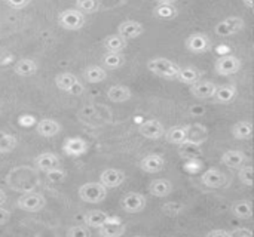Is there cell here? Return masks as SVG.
<instances>
[{
  "mask_svg": "<svg viewBox=\"0 0 254 237\" xmlns=\"http://www.w3.org/2000/svg\"><path fill=\"white\" fill-rule=\"evenodd\" d=\"M147 70L150 73H153L155 76L176 80L180 70H182V67L179 64H176L174 61L165 58V56H156V58H152L147 62Z\"/></svg>",
  "mask_w": 254,
  "mask_h": 237,
  "instance_id": "6da1fadb",
  "label": "cell"
},
{
  "mask_svg": "<svg viewBox=\"0 0 254 237\" xmlns=\"http://www.w3.org/2000/svg\"><path fill=\"white\" fill-rule=\"evenodd\" d=\"M79 197L85 203H101L107 197V187L101 183H86L79 189Z\"/></svg>",
  "mask_w": 254,
  "mask_h": 237,
  "instance_id": "7a4b0ae2",
  "label": "cell"
},
{
  "mask_svg": "<svg viewBox=\"0 0 254 237\" xmlns=\"http://www.w3.org/2000/svg\"><path fill=\"white\" fill-rule=\"evenodd\" d=\"M86 22L85 13L80 12L79 9H64L60 15H58V24L68 31H77L80 28H83Z\"/></svg>",
  "mask_w": 254,
  "mask_h": 237,
  "instance_id": "3957f363",
  "label": "cell"
},
{
  "mask_svg": "<svg viewBox=\"0 0 254 237\" xmlns=\"http://www.w3.org/2000/svg\"><path fill=\"white\" fill-rule=\"evenodd\" d=\"M246 27V21L241 16H228L214 27V33L219 37H231L241 33Z\"/></svg>",
  "mask_w": 254,
  "mask_h": 237,
  "instance_id": "277c9868",
  "label": "cell"
},
{
  "mask_svg": "<svg viewBox=\"0 0 254 237\" xmlns=\"http://www.w3.org/2000/svg\"><path fill=\"white\" fill-rule=\"evenodd\" d=\"M185 46L190 53L195 55H201V53H207L208 50H211V40L207 34L204 33H192L186 37L185 40Z\"/></svg>",
  "mask_w": 254,
  "mask_h": 237,
  "instance_id": "5b68a950",
  "label": "cell"
},
{
  "mask_svg": "<svg viewBox=\"0 0 254 237\" xmlns=\"http://www.w3.org/2000/svg\"><path fill=\"white\" fill-rule=\"evenodd\" d=\"M214 70L219 76H232L237 74L241 70V59L235 55H222L216 64H214Z\"/></svg>",
  "mask_w": 254,
  "mask_h": 237,
  "instance_id": "8992f818",
  "label": "cell"
},
{
  "mask_svg": "<svg viewBox=\"0 0 254 237\" xmlns=\"http://www.w3.org/2000/svg\"><path fill=\"white\" fill-rule=\"evenodd\" d=\"M16 206L25 212H39L46 206V200L40 193H27L18 197Z\"/></svg>",
  "mask_w": 254,
  "mask_h": 237,
  "instance_id": "52a82bcc",
  "label": "cell"
},
{
  "mask_svg": "<svg viewBox=\"0 0 254 237\" xmlns=\"http://www.w3.org/2000/svg\"><path fill=\"white\" fill-rule=\"evenodd\" d=\"M147 202L146 197L141 193H127L122 199H121V208L127 212V214H138L141 211H144Z\"/></svg>",
  "mask_w": 254,
  "mask_h": 237,
  "instance_id": "ba28073f",
  "label": "cell"
},
{
  "mask_svg": "<svg viewBox=\"0 0 254 237\" xmlns=\"http://www.w3.org/2000/svg\"><path fill=\"white\" fill-rule=\"evenodd\" d=\"M165 131L164 125L156 119H149L138 125V134L147 140H159L165 135Z\"/></svg>",
  "mask_w": 254,
  "mask_h": 237,
  "instance_id": "9c48e42d",
  "label": "cell"
},
{
  "mask_svg": "<svg viewBox=\"0 0 254 237\" xmlns=\"http://www.w3.org/2000/svg\"><path fill=\"white\" fill-rule=\"evenodd\" d=\"M190 95L196 99H210L216 95L217 85L211 80H198L196 83L190 85Z\"/></svg>",
  "mask_w": 254,
  "mask_h": 237,
  "instance_id": "30bf717a",
  "label": "cell"
},
{
  "mask_svg": "<svg viewBox=\"0 0 254 237\" xmlns=\"http://www.w3.org/2000/svg\"><path fill=\"white\" fill-rule=\"evenodd\" d=\"M143 33H144L143 24L138 22V21H134V19L122 21V22L118 25V34H121V36H122L124 39H127V40L137 39V37H140Z\"/></svg>",
  "mask_w": 254,
  "mask_h": 237,
  "instance_id": "8fae6325",
  "label": "cell"
},
{
  "mask_svg": "<svg viewBox=\"0 0 254 237\" xmlns=\"http://www.w3.org/2000/svg\"><path fill=\"white\" fill-rule=\"evenodd\" d=\"M63 151L70 157H79L83 156L88 151V142L80 137L67 138L63 144Z\"/></svg>",
  "mask_w": 254,
  "mask_h": 237,
  "instance_id": "7c38bea8",
  "label": "cell"
},
{
  "mask_svg": "<svg viewBox=\"0 0 254 237\" xmlns=\"http://www.w3.org/2000/svg\"><path fill=\"white\" fill-rule=\"evenodd\" d=\"M127 232V227L125 224L116 218V217H109L107 223L103 224L100 229H98V236L101 237H119L122 235H125Z\"/></svg>",
  "mask_w": 254,
  "mask_h": 237,
  "instance_id": "4fadbf2b",
  "label": "cell"
},
{
  "mask_svg": "<svg viewBox=\"0 0 254 237\" xmlns=\"http://www.w3.org/2000/svg\"><path fill=\"white\" fill-rule=\"evenodd\" d=\"M165 159L161 154H147L140 160V169L146 174H158L164 171Z\"/></svg>",
  "mask_w": 254,
  "mask_h": 237,
  "instance_id": "5bb4252c",
  "label": "cell"
},
{
  "mask_svg": "<svg viewBox=\"0 0 254 237\" xmlns=\"http://www.w3.org/2000/svg\"><path fill=\"white\" fill-rule=\"evenodd\" d=\"M125 178H127V177H125V172H124V171L110 168V169H104V171L101 172V175H100V183H101L103 186H106L107 189H116V187H119V186L124 184Z\"/></svg>",
  "mask_w": 254,
  "mask_h": 237,
  "instance_id": "9a60e30c",
  "label": "cell"
},
{
  "mask_svg": "<svg viewBox=\"0 0 254 237\" xmlns=\"http://www.w3.org/2000/svg\"><path fill=\"white\" fill-rule=\"evenodd\" d=\"M226 181H228L226 175L216 168L207 169L201 177V183L208 189H220L226 184Z\"/></svg>",
  "mask_w": 254,
  "mask_h": 237,
  "instance_id": "2e32d148",
  "label": "cell"
},
{
  "mask_svg": "<svg viewBox=\"0 0 254 237\" xmlns=\"http://www.w3.org/2000/svg\"><path fill=\"white\" fill-rule=\"evenodd\" d=\"M164 138H165V141L168 144L180 145V144H183V142H186L189 140V126L176 125V126L165 131Z\"/></svg>",
  "mask_w": 254,
  "mask_h": 237,
  "instance_id": "e0dca14e",
  "label": "cell"
},
{
  "mask_svg": "<svg viewBox=\"0 0 254 237\" xmlns=\"http://www.w3.org/2000/svg\"><path fill=\"white\" fill-rule=\"evenodd\" d=\"M249 157L246 156L244 151L241 150H229L226 153L222 154V159L220 162L228 166V168H232V169H238V168H243L246 163H247Z\"/></svg>",
  "mask_w": 254,
  "mask_h": 237,
  "instance_id": "ac0fdd59",
  "label": "cell"
},
{
  "mask_svg": "<svg viewBox=\"0 0 254 237\" xmlns=\"http://www.w3.org/2000/svg\"><path fill=\"white\" fill-rule=\"evenodd\" d=\"M34 166L39 171H42V172L46 174L48 171H52V169L60 168V159L54 153H42V154H39L34 159Z\"/></svg>",
  "mask_w": 254,
  "mask_h": 237,
  "instance_id": "d6986e66",
  "label": "cell"
},
{
  "mask_svg": "<svg viewBox=\"0 0 254 237\" xmlns=\"http://www.w3.org/2000/svg\"><path fill=\"white\" fill-rule=\"evenodd\" d=\"M36 132L43 138H52L61 132V125L54 119H42L36 125Z\"/></svg>",
  "mask_w": 254,
  "mask_h": 237,
  "instance_id": "ffe728a7",
  "label": "cell"
},
{
  "mask_svg": "<svg viewBox=\"0 0 254 237\" xmlns=\"http://www.w3.org/2000/svg\"><path fill=\"white\" fill-rule=\"evenodd\" d=\"M55 85L60 91L74 92V89L79 88V79L73 73H60L55 76Z\"/></svg>",
  "mask_w": 254,
  "mask_h": 237,
  "instance_id": "44dd1931",
  "label": "cell"
},
{
  "mask_svg": "<svg viewBox=\"0 0 254 237\" xmlns=\"http://www.w3.org/2000/svg\"><path fill=\"white\" fill-rule=\"evenodd\" d=\"M231 212L238 220H252L254 215L253 203L250 200H235L231 206Z\"/></svg>",
  "mask_w": 254,
  "mask_h": 237,
  "instance_id": "7402d4cb",
  "label": "cell"
},
{
  "mask_svg": "<svg viewBox=\"0 0 254 237\" xmlns=\"http://www.w3.org/2000/svg\"><path fill=\"white\" fill-rule=\"evenodd\" d=\"M131 96H132L131 89L128 86H124V85H113L107 89V98L116 104L127 102L131 99Z\"/></svg>",
  "mask_w": 254,
  "mask_h": 237,
  "instance_id": "603a6c76",
  "label": "cell"
},
{
  "mask_svg": "<svg viewBox=\"0 0 254 237\" xmlns=\"http://www.w3.org/2000/svg\"><path fill=\"white\" fill-rule=\"evenodd\" d=\"M173 189L174 187H173L171 181H168V180H153L149 184V193L153 197H159V199L168 197L173 193Z\"/></svg>",
  "mask_w": 254,
  "mask_h": 237,
  "instance_id": "cb8c5ba5",
  "label": "cell"
},
{
  "mask_svg": "<svg viewBox=\"0 0 254 237\" xmlns=\"http://www.w3.org/2000/svg\"><path fill=\"white\" fill-rule=\"evenodd\" d=\"M13 71L16 76H21V77H30L33 74L37 73V62L31 58H22L19 59L15 67H13Z\"/></svg>",
  "mask_w": 254,
  "mask_h": 237,
  "instance_id": "d4e9b609",
  "label": "cell"
},
{
  "mask_svg": "<svg viewBox=\"0 0 254 237\" xmlns=\"http://www.w3.org/2000/svg\"><path fill=\"white\" fill-rule=\"evenodd\" d=\"M201 79H202V71L199 68H196V67L188 65V67H185V68L180 70V73H179V76H177L176 80H179L180 83H185V85H189L190 86V85L196 83Z\"/></svg>",
  "mask_w": 254,
  "mask_h": 237,
  "instance_id": "484cf974",
  "label": "cell"
},
{
  "mask_svg": "<svg viewBox=\"0 0 254 237\" xmlns=\"http://www.w3.org/2000/svg\"><path fill=\"white\" fill-rule=\"evenodd\" d=\"M109 220V215L104 211L100 209H94V211H88L83 217V223L89 227V229H100L103 224H106Z\"/></svg>",
  "mask_w": 254,
  "mask_h": 237,
  "instance_id": "4316f807",
  "label": "cell"
},
{
  "mask_svg": "<svg viewBox=\"0 0 254 237\" xmlns=\"http://www.w3.org/2000/svg\"><path fill=\"white\" fill-rule=\"evenodd\" d=\"M253 123L250 120H241V122H237L234 126H232V137L235 140H240V141H246V140H250L253 137Z\"/></svg>",
  "mask_w": 254,
  "mask_h": 237,
  "instance_id": "83f0119b",
  "label": "cell"
},
{
  "mask_svg": "<svg viewBox=\"0 0 254 237\" xmlns=\"http://www.w3.org/2000/svg\"><path fill=\"white\" fill-rule=\"evenodd\" d=\"M83 79L88 83H101L107 79V71L100 65H88L83 70Z\"/></svg>",
  "mask_w": 254,
  "mask_h": 237,
  "instance_id": "f1b7e54d",
  "label": "cell"
},
{
  "mask_svg": "<svg viewBox=\"0 0 254 237\" xmlns=\"http://www.w3.org/2000/svg\"><path fill=\"white\" fill-rule=\"evenodd\" d=\"M237 95H238V89L235 85H222V86H217L214 98L217 102L229 104L237 98Z\"/></svg>",
  "mask_w": 254,
  "mask_h": 237,
  "instance_id": "f546056e",
  "label": "cell"
},
{
  "mask_svg": "<svg viewBox=\"0 0 254 237\" xmlns=\"http://www.w3.org/2000/svg\"><path fill=\"white\" fill-rule=\"evenodd\" d=\"M128 40L124 39L121 34H110L104 39V47L107 52H124V49L127 47Z\"/></svg>",
  "mask_w": 254,
  "mask_h": 237,
  "instance_id": "4dcf8cb0",
  "label": "cell"
},
{
  "mask_svg": "<svg viewBox=\"0 0 254 237\" xmlns=\"http://www.w3.org/2000/svg\"><path fill=\"white\" fill-rule=\"evenodd\" d=\"M125 64L122 52H107L103 55V65L106 70H118Z\"/></svg>",
  "mask_w": 254,
  "mask_h": 237,
  "instance_id": "1f68e13d",
  "label": "cell"
},
{
  "mask_svg": "<svg viewBox=\"0 0 254 237\" xmlns=\"http://www.w3.org/2000/svg\"><path fill=\"white\" fill-rule=\"evenodd\" d=\"M179 154L183 157V159H189V160H195L196 157H199L202 154L201 148L198 144L195 142H190V141H186L183 144L179 145Z\"/></svg>",
  "mask_w": 254,
  "mask_h": 237,
  "instance_id": "d6a6232c",
  "label": "cell"
},
{
  "mask_svg": "<svg viewBox=\"0 0 254 237\" xmlns=\"http://www.w3.org/2000/svg\"><path fill=\"white\" fill-rule=\"evenodd\" d=\"M153 15L159 19H174L179 15L176 4H158L153 9Z\"/></svg>",
  "mask_w": 254,
  "mask_h": 237,
  "instance_id": "836d02e7",
  "label": "cell"
},
{
  "mask_svg": "<svg viewBox=\"0 0 254 237\" xmlns=\"http://www.w3.org/2000/svg\"><path fill=\"white\" fill-rule=\"evenodd\" d=\"M18 140L10 134H0V154H6L15 150Z\"/></svg>",
  "mask_w": 254,
  "mask_h": 237,
  "instance_id": "e575fe53",
  "label": "cell"
},
{
  "mask_svg": "<svg viewBox=\"0 0 254 237\" xmlns=\"http://www.w3.org/2000/svg\"><path fill=\"white\" fill-rule=\"evenodd\" d=\"M100 0H76V9L86 13H95L100 10Z\"/></svg>",
  "mask_w": 254,
  "mask_h": 237,
  "instance_id": "d590c367",
  "label": "cell"
},
{
  "mask_svg": "<svg viewBox=\"0 0 254 237\" xmlns=\"http://www.w3.org/2000/svg\"><path fill=\"white\" fill-rule=\"evenodd\" d=\"M240 181L244 184V186H249L252 187L254 184V168L253 166H243L240 168Z\"/></svg>",
  "mask_w": 254,
  "mask_h": 237,
  "instance_id": "8d00e7d4",
  "label": "cell"
},
{
  "mask_svg": "<svg viewBox=\"0 0 254 237\" xmlns=\"http://www.w3.org/2000/svg\"><path fill=\"white\" fill-rule=\"evenodd\" d=\"M65 236L68 237H89L91 236V230L89 227L85 226H73L65 232Z\"/></svg>",
  "mask_w": 254,
  "mask_h": 237,
  "instance_id": "74e56055",
  "label": "cell"
},
{
  "mask_svg": "<svg viewBox=\"0 0 254 237\" xmlns=\"http://www.w3.org/2000/svg\"><path fill=\"white\" fill-rule=\"evenodd\" d=\"M46 177H48L49 181H52V183H61V181L64 180L65 174H64L60 168H57V169L48 171V172H46Z\"/></svg>",
  "mask_w": 254,
  "mask_h": 237,
  "instance_id": "f35d334b",
  "label": "cell"
},
{
  "mask_svg": "<svg viewBox=\"0 0 254 237\" xmlns=\"http://www.w3.org/2000/svg\"><path fill=\"white\" fill-rule=\"evenodd\" d=\"M6 1V4L9 6V7H12V9H22V7H25L31 0H4Z\"/></svg>",
  "mask_w": 254,
  "mask_h": 237,
  "instance_id": "ab89813d",
  "label": "cell"
},
{
  "mask_svg": "<svg viewBox=\"0 0 254 237\" xmlns=\"http://www.w3.org/2000/svg\"><path fill=\"white\" fill-rule=\"evenodd\" d=\"M253 236V232L249 229H235L231 232V237H250Z\"/></svg>",
  "mask_w": 254,
  "mask_h": 237,
  "instance_id": "60d3db41",
  "label": "cell"
},
{
  "mask_svg": "<svg viewBox=\"0 0 254 237\" xmlns=\"http://www.w3.org/2000/svg\"><path fill=\"white\" fill-rule=\"evenodd\" d=\"M10 220V212L0 206V226H4Z\"/></svg>",
  "mask_w": 254,
  "mask_h": 237,
  "instance_id": "b9f144b4",
  "label": "cell"
},
{
  "mask_svg": "<svg viewBox=\"0 0 254 237\" xmlns=\"http://www.w3.org/2000/svg\"><path fill=\"white\" fill-rule=\"evenodd\" d=\"M208 237H216V236H225L231 237V232H225V230H213V232H208L207 233Z\"/></svg>",
  "mask_w": 254,
  "mask_h": 237,
  "instance_id": "7bdbcfd3",
  "label": "cell"
},
{
  "mask_svg": "<svg viewBox=\"0 0 254 237\" xmlns=\"http://www.w3.org/2000/svg\"><path fill=\"white\" fill-rule=\"evenodd\" d=\"M158 4H176L177 0H155Z\"/></svg>",
  "mask_w": 254,
  "mask_h": 237,
  "instance_id": "ee69618b",
  "label": "cell"
},
{
  "mask_svg": "<svg viewBox=\"0 0 254 237\" xmlns=\"http://www.w3.org/2000/svg\"><path fill=\"white\" fill-rule=\"evenodd\" d=\"M6 202V193L0 189V206Z\"/></svg>",
  "mask_w": 254,
  "mask_h": 237,
  "instance_id": "f6af8a7d",
  "label": "cell"
},
{
  "mask_svg": "<svg viewBox=\"0 0 254 237\" xmlns=\"http://www.w3.org/2000/svg\"><path fill=\"white\" fill-rule=\"evenodd\" d=\"M252 9H253V12H254V4H253V7H252Z\"/></svg>",
  "mask_w": 254,
  "mask_h": 237,
  "instance_id": "bcb514c9",
  "label": "cell"
}]
</instances>
